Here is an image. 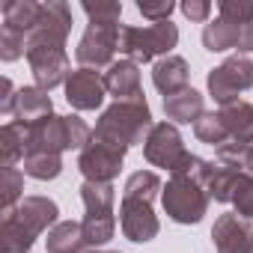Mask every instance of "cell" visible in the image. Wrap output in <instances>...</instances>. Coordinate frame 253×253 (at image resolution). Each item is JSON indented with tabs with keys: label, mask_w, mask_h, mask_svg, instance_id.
Wrapping results in <instances>:
<instances>
[{
	"label": "cell",
	"mask_w": 253,
	"mask_h": 253,
	"mask_svg": "<svg viewBox=\"0 0 253 253\" xmlns=\"http://www.w3.org/2000/svg\"><path fill=\"white\" fill-rule=\"evenodd\" d=\"M179 45V27L173 21L137 27V24H122L119 27V54L137 66L143 63H158L170 57V51Z\"/></svg>",
	"instance_id": "cell-4"
},
{
	"label": "cell",
	"mask_w": 253,
	"mask_h": 253,
	"mask_svg": "<svg viewBox=\"0 0 253 253\" xmlns=\"http://www.w3.org/2000/svg\"><path fill=\"white\" fill-rule=\"evenodd\" d=\"M119 51V27H104V24H89L84 36L78 39L75 60L81 69H107Z\"/></svg>",
	"instance_id": "cell-12"
},
{
	"label": "cell",
	"mask_w": 253,
	"mask_h": 253,
	"mask_svg": "<svg viewBox=\"0 0 253 253\" xmlns=\"http://www.w3.org/2000/svg\"><path fill=\"white\" fill-rule=\"evenodd\" d=\"M104 95H107L104 75H98L95 69H81L78 66L66 81V101L75 110H98Z\"/></svg>",
	"instance_id": "cell-14"
},
{
	"label": "cell",
	"mask_w": 253,
	"mask_h": 253,
	"mask_svg": "<svg viewBox=\"0 0 253 253\" xmlns=\"http://www.w3.org/2000/svg\"><path fill=\"white\" fill-rule=\"evenodd\" d=\"M21 57H27V39L21 33H12V30L0 27V60H3V63H15Z\"/></svg>",
	"instance_id": "cell-30"
},
{
	"label": "cell",
	"mask_w": 253,
	"mask_h": 253,
	"mask_svg": "<svg viewBox=\"0 0 253 253\" xmlns=\"http://www.w3.org/2000/svg\"><path fill=\"white\" fill-rule=\"evenodd\" d=\"M232 206H235L238 217L253 220V176L250 173H241V179L235 185V194H232Z\"/></svg>",
	"instance_id": "cell-29"
},
{
	"label": "cell",
	"mask_w": 253,
	"mask_h": 253,
	"mask_svg": "<svg viewBox=\"0 0 253 253\" xmlns=\"http://www.w3.org/2000/svg\"><path fill=\"white\" fill-rule=\"evenodd\" d=\"M48 116H54V101H51L48 89H42V86H36V84H33V86H21V89H18V101H15L12 122L30 128V125H36V122H42V119H48Z\"/></svg>",
	"instance_id": "cell-17"
},
{
	"label": "cell",
	"mask_w": 253,
	"mask_h": 253,
	"mask_svg": "<svg viewBox=\"0 0 253 253\" xmlns=\"http://www.w3.org/2000/svg\"><path fill=\"white\" fill-rule=\"evenodd\" d=\"M250 253H253V238H250Z\"/></svg>",
	"instance_id": "cell-37"
},
{
	"label": "cell",
	"mask_w": 253,
	"mask_h": 253,
	"mask_svg": "<svg viewBox=\"0 0 253 253\" xmlns=\"http://www.w3.org/2000/svg\"><path fill=\"white\" fill-rule=\"evenodd\" d=\"M143 158L152 167L167 170L170 176H176L191 164L194 155L188 152V146H185V140H182V134L173 122H155L146 143H143Z\"/></svg>",
	"instance_id": "cell-7"
},
{
	"label": "cell",
	"mask_w": 253,
	"mask_h": 253,
	"mask_svg": "<svg viewBox=\"0 0 253 253\" xmlns=\"http://www.w3.org/2000/svg\"><path fill=\"white\" fill-rule=\"evenodd\" d=\"M72 30V9L63 0H48L42 3V15L33 27V33L27 36V48L30 45H66Z\"/></svg>",
	"instance_id": "cell-13"
},
{
	"label": "cell",
	"mask_w": 253,
	"mask_h": 253,
	"mask_svg": "<svg viewBox=\"0 0 253 253\" xmlns=\"http://www.w3.org/2000/svg\"><path fill=\"white\" fill-rule=\"evenodd\" d=\"M15 101H18V89L9 78H3V95H0V113L3 116H12L15 113Z\"/></svg>",
	"instance_id": "cell-34"
},
{
	"label": "cell",
	"mask_w": 253,
	"mask_h": 253,
	"mask_svg": "<svg viewBox=\"0 0 253 253\" xmlns=\"http://www.w3.org/2000/svg\"><path fill=\"white\" fill-rule=\"evenodd\" d=\"M45 244H48V253H86L89 250L81 220H60L48 232Z\"/></svg>",
	"instance_id": "cell-20"
},
{
	"label": "cell",
	"mask_w": 253,
	"mask_h": 253,
	"mask_svg": "<svg viewBox=\"0 0 253 253\" xmlns=\"http://www.w3.org/2000/svg\"><path fill=\"white\" fill-rule=\"evenodd\" d=\"M206 86H209V95L220 107L241 101L238 95L253 86V60L250 57H238V54L229 57V60H223L220 66H214L209 72Z\"/></svg>",
	"instance_id": "cell-8"
},
{
	"label": "cell",
	"mask_w": 253,
	"mask_h": 253,
	"mask_svg": "<svg viewBox=\"0 0 253 253\" xmlns=\"http://www.w3.org/2000/svg\"><path fill=\"white\" fill-rule=\"evenodd\" d=\"M81 200H84V235L86 244L95 250L101 244H107L116 232V214H113V203H116V188L110 182H84L81 185Z\"/></svg>",
	"instance_id": "cell-5"
},
{
	"label": "cell",
	"mask_w": 253,
	"mask_h": 253,
	"mask_svg": "<svg viewBox=\"0 0 253 253\" xmlns=\"http://www.w3.org/2000/svg\"><path fill=\"white\" fill-rule=\"evenodd\" d=\"M84 15L89 18V24H104V27H122L119 18H122V3L110 0V3H81Z\"/></svg>",
	"instance_id": "cell-28"
},
{
	"label": "cell",
	"mask_w": 253,
	"mask_h": 253,
	"mask_svg": "<svg viewBox=\"0 0 253 253\" xmlns=\"http://www.w3.org/2000/svg\"><path fill=\"white\" fill-rule=\"evenodd\" d=\"M24 176L36 179V182H51L63 173V155H39V152H30L24 155Z\"/></svg>",
	"instance_id": "cell-26"
},
{
	"label": "cell",
	"mask_w": 253,
	"mask_h": 253,
	"mask_svg": "<svg viewBox=\"0 0 253 253\" xmlns=\"http://www.w3.org/2000/svg\"><path fill=\"white\" fill-rule=\"evenodd\" d=\"M125 152L113 143H104L98 137H89V143L81 149L78 155V170L84 176V182H110L119 176L122 164H125Z\"/></svg>",
	"instance_id": "cell-10"
},
{
	"label": "cell",
	"mask_w": 253,
	"mask_h": 253,
	"mask_svg": "<svg viewBox=\"0 0 253 253\" xmlns=\"http://www.w3.org/2000/svg\"><path fill=\"white\" fill-rule=\"evenodd\" d=\"M241 173H244V170H241V167H235V164L214 161L211 176H209V182H206L209 197H211L214 203H232V194H235V185H238Z\"/></svg>",
	"instance_id": "cell-23"
},
{
	"label": "cell",
	"mask_w": 253,
	"mask_h": 253,
	"mask_svg": "<svg viewBox=\"0 0 253 253\" xmlns=\"http://www.w3.org/2000/svg\"><path fill=\"white\" fill-rule=\"evenodd\" d=\"M203 113H206V95L197 92L194 86H188V89H182V92L164 98V116H167V122H173V125H191V122H197Z\"/></svg>",
	"instance_id": "cell-19"
},
{
	"label": "cell",
	"mask_w": 253,
	"mask_h": 253,
	"mask_svg": "<svg viewBox=\"0 0 253 253\" xmlns=\"http://www.w3.org/2000/svg\"><path fill=\"white\" fill-rule=\"evenodd\" d=\"M209 191L203 182H197L194 176L188 173H176L167 179L164 191H161V206L167 211V217L173 223H182V226H194L206 217L209 211Z\"/></svg>",
	"instance_id": "cell-6"
},
{
	"label": "cell",
	"mask_w": 253,
	"mask_h": 253,
	"mask_svg": "<svg viewBox=\"0 0 253 253\" xmlns=\"http://www.w3.org/2000/svg\"><path fill=\"white\" fill-rule=\"evenodd\" d=\"M104 86H107V95H113V101H146L140 86V66L125 57L107 66Z\"/></svg>",
	"instance_id": "cell-15"
},
{
	"label": "cell",
	"mask_w": 253,
	"mask_h": 253,
	"mask_svg": "<svg viewBox=\"0 0 253 253\" xmlns=\"http://www.w3.org/2000/svg\"><path fill=\"white\" fill-rule=\"evenodd\" d=\"M223 125H226V134L235 143H253V104L250 101H235L217 110Z\"/></svg>",
	"instance_id": "cell-22"
},
{
	"label": "cell",
	"mask_w": 253,
	"mask_h": 253,
	"mask_svg": "<svg viewBox=\"0 0 253 253\" xmlns=\"http://www.w3.org/2000/svg\"><path fill=\"white\" fill-rule=\"evenodd\" d=\"M161 191H164V182L158 179L155 170H137L125 179L122 203H119V229L128 241L146 244V241L158 238L161 220H158L152 203H155V197H161Z\"/></svg>",
	"instance_id": "cell-1"
},
{
	"label": "cell",
	"mask_w": 253,
	"mask_h": 253,
	"mask_svg": "<svg viewBox=\"0 0 253 253\" xmlns=\"http://www.w3.org/2000/svg\"><path fill=\"white\" fill-rule=\"evenodd\" d=\"M21 200H24V170L3 167L0 170V203H3V211L15 209Z\"/></svg>",
	"instance_id": "cell-27"
},
{
	"label": "cell",
	"mask_w": 253,
	"mask_h": 253,
	"mask_svg": "<svg viewBox=\"0 0 253 253\" xmlns=\"http://www.w3.org/2000/svg\"><path fill=\"white\" fill-rule=\"evenodd\" d=\"M194 134H197V140L200 143H206V146H223L226 140H229V134H226V125H223V119H220V113L217 110H206L197 122H194Z\"/></svg>",
	"instance_id": "cell-25"
},
{
	"label": "cell",
	"mask_w": 253,
	"mask_h": 253,
	"mask_svg": "<svg viewBox=\"0 0 253 253\" xmlns=\"http://www.w3.org/2000/svg\"><path fill=\"white\" fill-rule=\"evenodd\" d=\"M203 48L211 54H226L235 51L238 57L253 51V18L250 21H232L217 15L203 27Z\"/></svg>",
	"instance_id": "cell-9"
},
{
	"label": "cell",
	"mask_w": 253,
	"mask_h": 253,
	"mask_svg": "<svg viewBox=\"0 0 253 253\" xmlns=\"http://www.w3.org/2000/svg\"><path fill=\"white\" fill-rule=\"evenodd\" d=\"M86 253H119V250H104V247H95V250H86Z\"/></svg>",
	"instance_id": "cell-36"
},
{
	"label": "cell",
	"mask_w": 253,
	"mask_h": 253,
	"mask_svg": "<svg viewBox=\"0 0 253 253\" xmlns=\"http://www.w3.org/2000/svg\"><path fill=\"white\" fill-rule=\"evenodd\" d=\"M24 155H27V128L9 119L0 128V158H3V167H15L18 161H24Z\"/></svg>",
	"instance_id": "cell-24"
},
{
	"label": "cell",
	"mask_w": 253,
	"mask_h": 253,
	"mask_svg": "<svg viewBox=\"0 0 253 253\" xmlns=\"http://www.w3.org/2000/svg\"><path fill=\"white\" fill-rule=\"evenodd\" d=\"M217 15L232 18V21H250L253 18V3H244V0H220Z\"/></svg>",
	"instance_id": "cell-32"
},
{
	"label": "cell",
	"mask_w": 253,
	"mask_h": 253,
	"mask_svg": "<svg viewBox=\"0 0 253 253\" xmlns=\"http://www.w3.org/2000/svg\"><path fill=\"white\" fill-rule=\"evenodd\" d=\"M188 78H191V69H188V60L179 57V54H170L164 60H158L152 66V84L155 89L167 98V95H176L182 89H188Z\"/></svg>",
	"instance_id": "cell-18"
},
{
	"label": "cell",
	"mask_w": 253,
	"mask_h": 253,
	"mask_svg": "<svg viewBox=\"0 0 253 253\" xmlns=\"http://www.w3.org/2000/svg\"><path fill=\"white\" fill-rule=\"evenodd\" d=\"M152 110L146 101H113L110 107L101 110L92 137L113 143L119 149H131V146H143L149 131H152Z\"/></svg>",
	"instance_id": "cell-3"
},
{
	"label": "cell",
	"mask_w": 253,
	"mask_h": 253,
	"mask_svg": "<svg viewBox=\"0 0 253 253\" xmlns=\"http://www.w3.org/2000/svg\"><path fill=\"white\" fill-rule=\"evenodd\" d=\"M60 223V206L51 197H24L15 209L3 211L0 220V253H30L42 232Z\"/></svg>",
	"instance_id": "cell-2"
},
{
	"label": "cell",
	"mask_w": 253,
	"mask_h": 253,
	"mask_svg": "<svg viewBox=\"0 0 253 253\" xmlns=\"http://www.w3.org/2000/svg\"><path fill=\"white\" fill-rule=\"evenodd\" d=\"M39 15H42V3H36V0H9V3H3V30L21 33L27 39Z\"/></svg>",
	"instance_id": "cell-21"
},
{
	"label": "cell",
	"mask_w": 253,
	"mask_h": 253,
	"mask_svg": "<svg viewBox=\"0 0 253 253\" xmlns=\"http://www.w3.org/2000/svg\"><path fill=\"white\" fill-rule=\"evenodd\" d=\"M250 238H253L250 223L244 217H238L235 211L220 214L211 226L214 253H250Z\"/></svg>",
	"instance_id": "cell-16"
},
{
	"label": "cell",
	"mask_w": 253,
	"mask_h": 253,
	"mask_svg": "<svg viewBox=\"0 0 253 253\" xmlns=\"http://www.w3.org/2000/svg\"><path fill=\"white\" fill-rule=\"evenodd\" d=\"M27 66H30V75H33L36 86H42L48 92L60 84L66 86V81L72 75L66 45H30L27 48Z\"/></svg>",
	"instance_id": "cell-11"
},
{
	"label": "cell",
	"mask_w": 253,
	"mask_h": 253,
	"mask_svg": "<svg viewBox=\"0 0 253 253\" xmlns=\"http://www.w3.org/2000/svg\"><path fill=\"white\" fill-rule=\"evenodd\" d=\"M241 170L253 176V143H247L244 152H241Z\"/></svg>",
	"instance_id": "cell-35"
},
{
	"label": "cell",
	"mask_w": 253,
	"mask_h": 253,
	"mask_svg": "<svg viewBox=\"0 0 253 253\" xmlns=\"http://www.w3.org/2000/svg\"><path fill=\"white\" fill-rule=\"evenodd\" d=\"M179 9H182V15H185L188 21L209 24V15H211V3H209V0H185Z\"/></svg>",
	"instance_id": "cell-33"
},
{
	"label": "cell",
	"mask_w": 253,
	"mask_h": 253,
	"mask_svg": "<svg viewBox=\"0 0 253 253\" xmlns=\"http://www.w3.org/2000/svg\"><path fill=\"white\" fill-rule=\"evenodd\" d=\"M173 9H176V3L173 0H140L137 3V12L143 15V18H149L152 24H161V21H170V15H173Z\"/></svg>",
	"instance_id": "cell-31"
}]
</instances>
